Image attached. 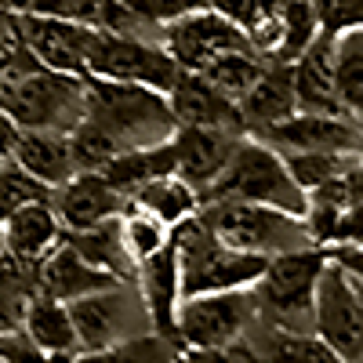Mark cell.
Segmentation results:
<instances>
[{
    "label": "cell",
    "instance_id": "cell-1",
    "mask_svg": "<svg viewBox=\"0 0 363 363\" xmlns=\"http://www.w3.org/2000/svg\"><path fill=\"white\" fill-rule=\"evenodd\" d=\"M84 124L102 131L120 153L164 145L174 135V116H171L164 91L99 80V77H91V84H87Z\"/></svg>",
    "mask_w": 363,
    "mask_h": 363
},
{
    "label": "cell",
    "instance_id": "cell-2",
    "mask_svg": "<svg viewBox=\"0 0 363 363\" xmlns=\"http://www.w3.org/2000/svg\"><path fill=\"white\" fill-rule=\"evenodd\" d=\"M171 244L178 262V301L196 294H215V291L255 287L269 262L222 244L196 215L171 229Z\"/></svg>",
    "mask_w": 363,
    "mask_h": 363
},
{
    "label": "cell",
    "instance_id": "cell-3",
    "mask_svg": "<svg viewBox=\"0 0 363 363\" xmlns=\"http://www.w3.org/2000/svg\"><path fill=\"white\" fill-rule=\"evenodd\" d=\"M207 200H240V203H262L277 207L287 215H306V189L291 178L284 157L262 138H240L229 164L218 171V178L200 193V203Z\"/></svg>",
    "mask_w": 363,
    "mask_h": 363
},
{
    "label": "cell",
    "instance_id": "cell-4",
    "mask_svg": "<svg viewBox=\"0 0 363 363\" xmlns=\"http://www.w3.org/2000/svg\"><path fill=\"white\" fill-rule=\"evenodd\" d=\"M196 218L215 233L222 244L247 251L258 258H272L284 251H301L313 247V236L298 215L262 203H240V200H207Z\"/></svg>",
    "mask_w": 363,
    "mask_h": 363
},
{
    "label": "cell",
    "instance_id": "cell-5",
    "mask_svg": "<svg viewBox=\"0 0 363 363\" xmlns=\"http://www.w3.org/2000/svg\"><path fill=\"white\" fill-rule=\"evenodd\" d=\"M0 106H4L22 128H40V131H73L84 109H87V84L84 77L55 73V69H26L11 73L4 91H0Z\"/></svg>",
    "mask_w": 363,
    "mask_h": 363
},
{
    "label": "cell",
    "instance_id": "cell-6",
    "mask_svg": "<svg viewBox=\"0 0 363 363\" xmlns=\"http://www.w3.org/2000/svg\"><path fill=\"white\" fill-rule=\"evenodd\" d=\"M327 265V247H301V251H284L265 262V272L258 277V294L262 306L272 313L287 335H301V327L313 323V298L320 272Z\"/></svg>",
    "mask_w": 363,
    "mask_h": 363
},
{
    "label": "cell",
    "instance_id": "cell-7",
    "mask_svg": "<svg viewBox=\"0 0 363 363\" xmlns=\"http://www.w3.org/2000/svg\"><path fill=\"white\" fill-rule=\"evenodd\" d=\"M313 330L342 363H363V301L349 272L327 255L313 298Z\"/></svg>",
    "mask_w": 363,
    "mask_h": 363
},
{
    "label": "cell",
    "instance_id": "cell-8",
    "mask_svg": "<svg viewBox=\"0 0 363 363\" xmlns=\"http://www.w3.org/2000/svg\"><path fill=\"white\" fill-rule=\"evenodd\" d=\"M69 316L77 327L80 352H102L113 345H124L131 338L149 335V327H153L142 294H131L124 284H113L106 291L69 301Z\"/></svg>",
    "mask_w": 363,
    "mask_h": 363
},
{
    "label": "cell",
    "instance_id": "cell-9",
    "mask_svg": "<svg viewBox=\"0 0 363 363\" xmlns=\"http://www.w3.org/2000/svg\"><path fill=\"white\" fill-rule=\"evenodd\" d=\"M255 306L258 301H255L251 287L182 298L174 309V335L193 352L233 345V342H240V335L255 320Z\"/></svg>",
    "mask_w": 363,
    "mask_h": 363
},
{
    "label": "cell",
    "instance_id": "cell-10",
    "mask_svg": "<svg viewBox=\"0 0 363 363\" xmlns=\"http://www.w3.org/2000/svg\"><path fill=\"white\" fill-rule=\"evenodd\" d=\"M178 73L182 66L167 55L164 44H145L131 33H106V29H99L87 55V77L153 87V91H164V95L178 80Z\"/></svg>",
    "mask_w": 363,
    "mask_h": 363
},
{
    "label": "cell",
    "instance_id": "cell-11",
    "mask_svg": "<svg viewBox=\"0 0 363 363\" xmlns=\"http://www.w3.org/2000/svg\"><path fill=\"white\" fill-rule=\"evenodd\" d=\"M18 33L29 55L44 69L87 77V55L95 44V26H84L77 18H58V15H18Z\"/></svg>",
    "mask_w": 363,
    "mask_h": 363
},
{
    "label": "cell",
    "instance_id": "cell-12",
    "mask_svg": "<svg viewBox=\"0 0 363 363\" xmlns=\"http://www.w3.org/2000/svg\"><path fill=\"white\" fill-rule=\"evenodd\" d=\"M164 48L174 62L189 73L203 69L211 58H218L225 51H255L244 29H236L229 18H222L211 8L164 26Z\"/></svg>",
    "mask_w": 363,
    "mask_h": 363
},
{
    "label": "cell",
    "instance_id": "cell-13",
    "mask_svg": "<svg viewBox=\"0 0 363 363\" xmlns=\"http://www.w3.org/2000/svg\"><path fill=\"white\" fill-rule=\"evenodd\" d=\"M255 138L277 153H363V131L338 113H291Z\"/></svg>",
    "mask_w": 363,
    "mask_h": 363
},
{
    "label": "cell",
    "instance_id": "cell-14",
    "mask_svg": "<svg viewBox=\"0 0 363 363\" xmlns=\"http://www.w3.org/2000/svg\"><path fill=\"white\" fill-rule=\"evenodd\" d=\"M167 106H171L174 124H182V128H215V131H229V135L244 131L240 102L222 95L203 73H178V80L167 91Z\"/></svg>",
    "mask_w": 363,
    "mask_h": 363
},
{
    "label": "cell",
    "instance_id": "cell-15",
    "mask_svg": "<svg viewBox=\"0 0 363 363\" xmlns=\"http://www.w3.org/2000/svg\"><path fill=\"white\" fill-rule=\"evenodd\" d=\"M51 207L66 233H80V229L116 218L124 211V193L102 171H77L69 182L58 186V196L51 200Z\"/></svg>",
    "mask_w": 363,
    "mask_h": 363
},
{
    "label": "cell",
    "instance_id": "cell-16",
    "mask_svg": "<svg viewBox=\"0 0 363 363\" xmlns=\"http://www.w3.org/2000/svg\"><path fill=\"white\" fill-rule=\"evenodd\" d=\"M236 142L240 135L215 131V128H174V135L167 138L174 174L186 178L196 193H203L218 178V171L229 164Z\"/></svg>",
    "mask_w": 363,
    "mask_h": 363
},
{
    "label": "cell",
    "instance_id": "cell-17",
    "mask_svg": "<svg viewBox=\"0 0 363 363\" xmlns=\"http://www.w3.org/2000/svg\"><path fill=\"white\" fill-rule=\"evenodd\" d=\"M37 284H40V294L55 298V301H77L84 294H95V291H106L113 284H124L120 277L113 272L91 265L87 258H80L69 244L66 236L58 240V244L37 262Z\"/></svg>",
    "mask_w": 363,
    "mask_h": 363
},
{
    "label": "cell",
    "instance_id": "cell-18",
    "mask_svg": "<svg viewBox=\"0 0 363 363\" xmlns=\"http://www.w3.org/2000/svg\"><path fill=\"white\" fill-rule=\"evenodd\" d=\"M291 84L298 113H338V91H335V37H316L306 51L291 62Z\"/></svg>",
    "mask_w": 363,
    "mask_h": 363
},
{
    "label": "cell",
    "instance_id": "cell-19",
    "mask_svg": "<svg viewBox=\"0 0 363 363\" xmlns=\"http://www.w3.org/2000/svg\"><path fill=\"white\" fill-rule=\"evenodd\" d=\"M15 164L29 171L37 182H44L48 189H58L62 182L77 174L73 160V142L66 131H40V128H22L18 149H15Z\"/></svg>",
    "mask_w": 363,
    "mask_h": 363
},
{
    "label": "cell",
    "instance_id": "cell-20",
    "mask_svg": "<svg viewBox=\"0 0 363 363\" xmlns=\"http://www.w3.org/2000/svg\"><path fill=\"white\" fill-rule=\"evenodd\" d=\"M22 335L37 349H44L55 363H73L80 356V342H77V327H73L69 306L48 298V294H37L33 301H29L26 320H22Z\"/></svg>",
    "mask_w": 363,
    "mask_h": 363
},
{
    "label": "cell",
    "instance_id": "cell-21",
    "mask_svg": "<svg viewBox=\"0 0 363 363\" xmlns=\"http://www.w3.org/2000/svg\"><path fill=\"white\" fill-rule=\"evenodd\" d=\"M58 240H62V222L51 200H33L4 218V247L22 262H40Z\"/></svg>",
    "mask_w": 363,
    "mask_h": 363
},
{
    "label": "cell",
    "instance_id": "cell-22",
    "mask_svg": "<svg viewBox=\"0 0 363 363\" xmlns=\"http://www.w3.org/2000/svg\"><path fill=\"white\" fill-rule=\"evenodd\" d=\"M128 203L174 229V225H182L186 218H193L196 211H200V193L182 174L164 171L157 178H145L142 186H135L131 196H128Z\"/></svg>",
    "mask_w": 363,
    "mask_h": 363
},
{
    "label": "cell",
    "instance_id": "cell-23",
    "mask_svg": "<svg viewBox=\"0 0 363 363\" xmlns=\"http://www.w3.org/2000/svg\"><path fill=\"white\" fill-rule=\"evenodd\" d=\"M142 269V301L149 323L157 335H174V309H178V262L174 244H167L160 255L138 265Z\"/></svg>",
    "mask_w": 363,
    "mask_h": 363
},
{
    "label": "cell",
    "instance_id": "cell-24",
    "mask_svg": "<svg viewBox=\"0 0 363 363\" xmlns=\"http://www.w3.org/2000/svg\"><path fill=\"white\" fill-rule=\"evenodd\" d=\"M240 113H244V128H255V131H265L272 124H280V120H287L291 113H298L291 66L265 69L258 84L240 99Z\"/></svg>",
    "mask_w": 363,
    "mask_h": 363
},
{
    "label": "cell",
    "instance_id": "cell-25",
    "mask_svg": "<svg viewBox=\"0 0 363 363\" xmlns=\"http://www.w3.org/2000/svg\"><path fill=\"white\" fill-rule=\"evenodd\" d=\"M66 244L80 258H87L91 265L113 272V277H120V280H128L124 272L135 269V262L124 251V240H120V215L102 222V225H91V229H80V233H66Z\"/></svg>",
    "mask_w": 363,
    "mask_h": 363
},
{
    "label": "cell",
    "instance_id": "cell-26",
    "mask_svg": "<svg viewBox=\"0 0 363 363\" xmlns=\"http://www.w3.org/2000/svg\"><path fill=\"white\" fill-rule=\"evenodd\" d=\"M335 91L342 113L363 116V26L335 37Z\"/></svg>",
    "mask_w": 363,
    "mask_h": 363
},
{
    "label": "cell",
    "instance_id": "cell-27",
    "mask_svg": "<svg viewBox=\"0 0 363 363\" xmlns=\"http://www.w3.org/2000/svg\"><path fill=\"white\" fill-rule=\"evenodd\" d=\"M120 240H124V251L135 265L149 262L153 255H160L167 244H171V225H164L160 218L145 215L138 207H124V215H120Z\"/></svg>",
    "mask_w": 363,
    "mask_h": 363
},
{
    "label": "cell",
    "instance_id": "cell-28",
    "mask_svg": "<svg viewBox=\"0 0 363 363\" xmlns=\"http://www.w3.org/2000/svg\"><path fill=\"white\" fill-rule=\"evenodd\" d=\"M196 73H203L211 84L222 91V95H229L233 102H240L258 84V77L265 73V66L258 62L251 51H225L218 58H211V62L203 69H196Z\"/></svg>",
    "mask_w": 363,
    "mask_h": 363
},
{
    "label": "cell",
    "instance_id": "cell-29",
    "mask_svg": "<svg viewBox=\"0 0 363 363\" xmlns=\"http://www.w3.org/2000/svg\"><path fill=\"white\" fill-rule=\"evenodd\" d=\"M320 37L316 11L309 0H280V62H294L313 40Z\"/></svg>",
    "mask_w": 363,
    "mask_h": 363
},
{
    "label": "cell",
    "instance_id": "cell-30",
    "mask_svg": "<svg viewBox=\"0 0 363 363\" xmlns=\"http://www.w3.org/2000/svg\"><path fill=\"white\" fill-rule=\"evenodd\" d=\"M280 157H284L291 178L309 196L313 189L323 186V182H330V178H338L342 171H349L363 153H280Z\"/></svg>",
    "mask_w": 363,
    "mask_h": 363
},
{
    "label": "cell",
    "instance_id": "cell-31",
    "mask_svg": "<svg viewBox=\"0 0 363 363\" xmlns=\"http://www.w3.org/2000/svg\"><path fill=\"white\" fill-rule=\"evenodd\" d=\"M48 193L51 189L44 182H37L29 171H22L15 160H0V222L33 200H51Z\"/></svg>",
    "mask_w": 363,
    "mask_h": 363
},
{
    "label": "cell",
    "instance_id": "cell-32",
    "mask_svg": "<svg viewBox=\"0 0 363 363\" xmlns=\"http://www.w3.org/2000/svg\"><path fill=\"white\" fill-rule=\"evenodd\" d=\"M128 11L138 18V22H149V26H171L186 15H196V11H207L211 0H124Z\"/></svg>",
    "mask_w": 363,
    "mask_h": 363
},
{
    "label": "cell",
    "instance_id": "cell-33",
    "mask_svg": "<svg viewBox=\"0 0 363 363\" xmlns=\"http://www.w3.org/2000/svg\"><path fill=\"white\" fill-rule=\"evenodd\" d=\"M269 363H342L320 338H306V335H284L272 342L269 349Z\"/></svg>",
    "mask_w": 363,
    "mask_h": 363
},
{
    "label": "cell",
    "instance_id": "cell-34",
    "mask_svg": "<svg viewBox=\"0 0 363 363\" xmlns=\"http://www.w3.org/2000/svg\"><path fill=\"white\" fill-rule=\"evenodd\" d=\"M323 37H338L345 29L363 26V0H309Z\"/></svg>",
    "mask_w": 363,
    "mask_h": 363
},
{
    "label": "cell",
    "instance_id": "cell-35",
    "mask_svg": "<svg viewBox=\"0 0 363 363\" xmlns=\"http://www.w3.org/2000/svg\"><path fill=\"white\" fill-rule=\"evenodd\" d=\"M0 363H55V359L18 330V335H0Z\"/></svg>",
    "mask_w": 363,
    "mask_h": 363
},
{
    "label": "cell",
    "instance_id": "cell-36",
    "mask_svg": "<svg viewBox=\"0 0 363 363\" xmlns=\"http://www.w3.org/2000/svg\"><path fill=\"white\" fill-rule=\"evenodd\" d=\"M18 138H22V124L0 106V160H15Z\"/></svg>",
    "mask_w": 363,
    "mask_h": 363
},
{
    "label": "cell",
    "instance_id": "cell-37",
    "mask_svg": "<svg viewBox=\"0 0 363 363\" xmlns=\"http://www.w3.org/2000/svg\"><path fill=\"white\" fill-rule=\"evenodd\" d=\"M200 356H203V363H258V356L247 345H240V342L222 345V349H207Z\"/></svg>",
    "mask_w": 363,
    "mask_h": 363
},
{
    "label": "cell",
    "instance_id": "cell-38",
    "mask_svg": "<svg viewBox=\"0 0 363 363\" xmlns=\"http://www.w3.org/2000/svg\"><path fill=\"white\" fill-rule=\"evenodd\" d=\"M327 255L335 258L352 280H359L363 284V247H327Z\"/></svg>",
    "mask_w": 363,
    "mask_h": 363
},
{
    "label": "cell",
    "instance_id": "cell-39",
    "mask_svg": "<svg viewBox=\"0 0 363 363\" xmlns=\"http://www.w3.org/2000/svg\"><path fill=\"white\" fill-rule=\"evenodd\" d=\"M356 287H359V301H363V284H359V280H356Z\"/></svg>",
    "mask_w": 363,
    "mask_h": 363
}]
</instances>
